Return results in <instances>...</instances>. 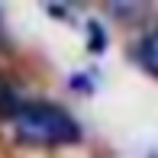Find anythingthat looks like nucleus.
Wrapping results in <instances>:
<instances>
[{
	"label": "nucleus",
	"instance_id": "1",
	"mask_svg": "<svg viewBox=\"0 0 158 158\" xmlns=\"http://www.w3.org/2000/svg\"><path fill=\"white\" fill-rule=\"evenodd\" d=\"M10 123L23 142H35V145H71L81 139V126L74 123V116L58 103H45V100L19 103Z\"/></svg>",
	"mask_w": 158,
	"mask_h": 158
},
{
	"label": "nucleus",
	"instance_id": "2",
	"mask_svg": "<svg viewBox=\"0 0 158 158\" xmlns=\"http://www.w3.org/2000/svg\"><path fill=\"white\" fill-rule=\"evenodd\" d=\"M139 61L145 64L152 74H158V32H152V35L139 45Z\"/></svg>",
	"mask_w": 158,
	"mask_h": 158
},
{
	"label": "nucleus",
	"instance_id": "3",
	"mask_svg": "<svg viewBox=\"0 0 158 158\" xmlns=\"http://www.w3.org/2000/svg\"><path fill=\"white\" fill-rule=\"evenodd\" d=\"M19 103H23V100L13 94V87L0 81V119H13V113L19 110Z\"/></svg>",
	"mask_w": 158,
	"mask_h": 158
}]
</instances>
